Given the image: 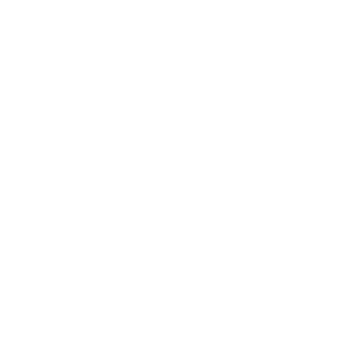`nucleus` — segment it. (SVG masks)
I'll list each match as a JSON object with an SVG mask.
<instances>
[]
</instances>
